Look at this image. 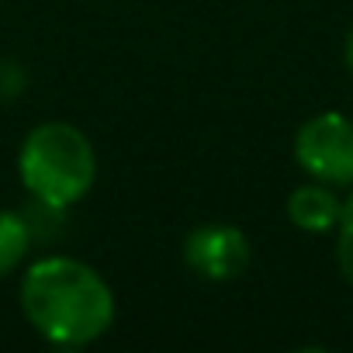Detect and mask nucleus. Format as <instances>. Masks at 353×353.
<instances>
[{
  "mask_svg": "<svg viewBox=\"0 0 353 353\" xmlns=\"http://www.w3.org/2000/svg\"><path fill=\"white\" fill-rule=\"evenodd\" d=\"M21 312L52 346L77 350L97 343L114 325V291L90 263L56 253L28 263L21 277Z\"/></svg>",
  "mask_w": 353,
  "mask_h": 353,
  "instance_id": "nucleus-1",
  "label": "nucleus"
},
{
  "mask_svg": "<svg viewBox=\"0 0 353 353\" xmlns=\"http://www.w3.org/2000/svg\"><path fill=\"white\" fill-rule=\"evenodd\" d=\"M18 176L42 208L66 212L83 201L97 181L94 142L70 121H42L18 149Z\"/></svg>",
  "mask_w": 353,
  "mask_h": 353,
  "instance_id": "nucleus-2",
  "label": "nucleus"
},
{
  "mask_svg": "<svg viewBox=\"0 0 353 353\" xmlns=\"http://www.w3.org/2000/svg\"><path fill=\"white\" fill-rule=\"evenodd\" d=\"M294 163L329 188H353V118L322 111L294 135Z\"/></svg>",
  "mask_w": 353,
  "mask_h": 353,
  "instance_id": "nucleus-3",
  "label": "nucleus"
},
{
  "mask_svg": "<svg viewBox=\"0 0 353 353\" xmlns=\"http://www.w3.org/2000/svg\"><path fill=\"white\" fill-rule=\"evenodd\" d=\"M253 260L250 250V236L239 225H225V222H208L188 232L184 239V263L205 277V281H236L246 274Z\"/></svg>",
  "mask_w": 353,
  "mask_h": 353,
  "instance_id": "nucleus-4",
  "label": "nucleus"
},
{
  "mask_svg": "<svg viewBox=\"0 0 353 353\" xmlns=\"http://www.w3.org/2000/svg\"><path fill=\"white\" fill-rule=\"evenodd\" d=\"M284 212H288V222H291L294 229L319 236V232H332V229H336L339 212H343V201H339V194H336L329 184L308 181V184H301V188H294V191L288 194Z\"/></svg>",
  "mask_w": 353,
  "mask_h": 353,
  "instance_id": "nucleus-5",
  "label": "nucleus"
},
{
  "mask_svg": "<svg viewBox=\"0 0 353 353\" xmlns=\"http://www.w3.org/2000/svg\"><path fill=\"white\" fill-rule=\"evenodd\" d=\"M32 250V225L18 212H0V277L14 274Z\"/></svg>",
  "mask_w": 353,
  "mask_h": 353,
  "instance_id": "nucleus-6",
  "label": "nucleus"
},
{
  "mask_svg": "<svg viewBox=\"0 0 353 353\" xmlns=\"http://www.w3.org/2000/svg\"><path fill=\"white\" fill-rule=\"evenodd\" d=\"M332 232H336V267H339L343 281L353 288V191L343 201V212H339V222Z\"/></svg>",
  "mask_w": 353,
  "mask_h": 353,
  "instance_id": "nucleus-7",
  "label": "nucleus"
},
{
  "mask_svg": "<svg viewBox=\"0 0 353 353\" xmlns=\"http://www.w3.org/2000/svg\"><path fill=\"white\" fill-rule=\"evenodd\" d=\"M343 63H346V70H350V77H353V28H350V35H346V42H343Z\"/></svg>",
  "mask_w": 353,
  "mask_h": 353,
  "instance_id": "nucleus-8",
  "label": "nucleus"
}]
</instances>
